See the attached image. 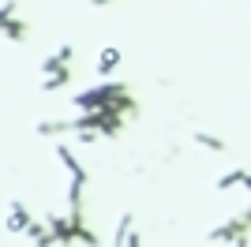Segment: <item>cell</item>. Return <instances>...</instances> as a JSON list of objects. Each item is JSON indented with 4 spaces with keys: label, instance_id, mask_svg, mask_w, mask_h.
Returning a JSON list of instances; mask_svg holds the SVG:
<instances>
[{
    "label": "cell",
    "instance_id": "obj_2",
    "mask_svg": "<svg viewBox=\"0 0 251 247\" xmlns=\"http://www.w3.org/2000/svg\"><path fill=\"white\" fill-rule=\"evenodd\" d=\"M113 68H116V52L113 49H109V52H101V60H98V72H113Z\"/></svg>",
    "mask_w": 251,
    "mask_h": 247
},
{
    "label": "cell",
    "instance_id": "obj_3",
    "mask_svg": "<svg viewBox=\"0 0 251 247\" xmlns=\"http://www.w3.org/2000/svg\"><path fill=\"white\" fill-rule=\"evenodd\" d=\"M98 4H105V0H98Z\"/></svg>",
    "mask_w": 251,
    "mask_h": 247
},
{
    "label": "cell",
    "instance_id": "obj_1",
    "mask_svg": "<svg viewBox=\"0 0 251 247\" xmlns=\"http://www.w3.org/2000/svg\"><path fill=\"white\" fill-rule=\"evenodd\" d=\"M34 221H38V214H34V210H26L23 202H11L8 214H4V228H8V232H15V236H26Z\"/></svg>",
    "mask_w": 251,
    "mask_h": 247
}]
</instances>
